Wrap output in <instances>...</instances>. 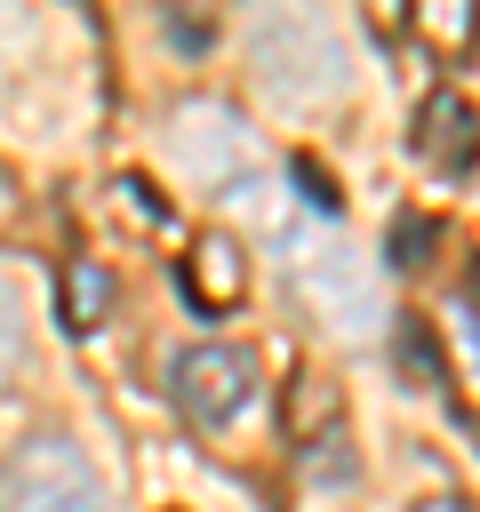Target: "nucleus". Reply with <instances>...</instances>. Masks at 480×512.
<instances>
[{"instance_id": "1", "label": "nucleus", "mask_w": 480, "mask_h": 512, "mask_svg": "<svg viewBox=\"0 0 480 512\" xmlns=\"http://www.w3.org/2000/svg\"><path fill=\"white\" fill-rule=\"evenodd\" d=\"M248 72L272 104L312 112L352 88V48H344L336 16H320V8H264L248 24Z\"/></svg>"}, {"instance_id": "2", "label": "nucleus", "mask_w": 480, "mask_h": 512, "mask_svg": "<svg viewBox=\"0 0 480 512\" xmlns=\"http://www.w3.org/2000/svg\"><path fill=\"white\" fill-rule=\"evenodd\" d=\"M280 248H288V288H296V304H304L328 336L368 344V336L384 328L376 272H368V256H352V240H336L328 224H280Z\"/></svg>"}, {"instance_id": "3", "label": "nucleus", "mask_w": 480, "mask_h": 512, "mask_svg": "<svg viewBox=\"0 0 480 512\" xmlns=\"http://www.w3.org/2000/svg\"><path fill=\"white\" fill-rule=\"evenodd\" d=\"M168 160H176L200 192H232V208H248V216H264V224L280 232V208H272L264 168H256V136H248V120H240L232 104H216V96L176 104V112H168Z\"/></svg>"}, {"instance_id": "4", "label": "nucleus", "mask_w": 480, "mask_h": 512, "mask_svg": "<svg viewBox=\"0 0 480 512\" xmlns=\"http://www.w3.org/2000/svg\"><path fill=\"white\" fill-rule=\"evenodd\" d=\"M0 504L8 512H112V488L72 440H24L0 472Z\"/></svg>"}, {"instance_id": "5", "label": "nucleus", "mask_w": 480, "mask_h": 512, "mask_svg": "<svg viewBox=\"0 0 480 512\" xmlns=\"http://www.w3.org/2000/svg\"><path fill=\"white\" fill-rule=\"evenodd\" d=\"M256 400V360L240 344H192L176 360V408L200 424V432H232Z\"/></svg>"}, {"instance_id": "6", "label": "nucleus", "mask_w": 480, "mask_h": 512, "mask_svg": "<svg viewBox=\"0 0 480 512\" xmlns=\"http://www.w3.org/2000/svg\"><path fill=\"white\" fill-rule=\"evenodd\" d=\"M416 152L440 168V176H464L472 160H480V112L464 104V96H424V112H416Z\"/></svg>"}, {"instance_id": "7", "label": "nucleus", "mask_w": 480, "mask_h": 512, "mask_svg": "<svg viewBox=\"0 0 480 512\" xmlns=\"http://www.w3.org/2000/svg\"><path fill=\"white\" fill-rule=\"evenodd\" d=\"M240 288H248L240 240H224V232L192 240V256H184V296H192V312H224V304H240Z\"/></svg>"}, {"instance_id": "8", "label": "nucleus", "mask_w": 480, "mask_h": 512, "mask_svg": "<svg viewBox=\"0 0 480 512\" xmlns=\"http://www.w3.org/2000/svg\"><path fill=\"white\" fill-rule=\"evenodd\" d=\"M336 408H344L336 384H328L320 368H304V376H296V400H288V440H320V432L336 424Z\"/></svg>"}, {"instance_id": "9", "label": "nucleus", "mask_w": 480, "mask_h": 512, "mask_svg": "<svg viewBox=\"0 0 480 512\" xmlns=\"http://www.w3.org/2000/svg\"><path fill=\"white\" fill-rule=\"evenodd\" d=\"M104 304H112V280H104L96 264H72V272H64V320H72V328H96Z\"/></svg>"}, {"instance_id": "10", "label": "nucleus", "mask_w": 480, "mask_h": 512, "mask_svg": "<svg viewBox=\"0 0 480 512\" xmlns=\"http://www.w3.org/2000/svg\"><path fill=\"white\" fill-rule=\"evenodd\" d=\"M416 32L440 40V48H464V40L480 32V16H472L464 0H432V8H416Z\"/></svg>"}, {"instance_id": "11", "label": "nucleus", "mask_w": 480, "mask_h": 512, "mask_svg": "<svg viewBox=\"0 0 480 512\" xmlns=\"http://www.w3.org/2000/svg\"><path fill=\"white\" fill-rule=\"evenodd\" d=\"M400 368H408V376H424L432 392L448 384V368H440V344H432V328H424V320H408V328H400Z\"/></svg>"}, {"instance_id": "12", "label": "nucleus", "mask_w": 480, "mask_h": 512, "mask_svg": "<svg viewBox=\"0 0 480 512\" xmlns=\"http://www.w3.org/2000/svg\"><path fill=\"white\" fill-rule=\"evenodd\" d=\"M16 360H24V304H16V288L0 280V384L16 376Z\"/></svg>"}, {"instance_id": "13", "label": "nucleus", "mask_w": 480, "mask_h": 512, "mask_svg": "<svg viewBox=\"0 0 480 512\" xmlns=\"http://www.w3.org/2000/svg\"><path fill=\"white\" fill-rule=\"evenodd\" d=\"M392 248H400V256H424V248H432V224H408V216H400V224H392Z\"/></svg>"}, {"instance_id": "14", "label": "nucleus", "mask_w": 480, "mask_h": 512, "mask_svg": "<svg viewBox=\"0 0 480 512\" xmlns=\"http://www.w3.org/2000/svg\"><path fill=\"white\" fill-rule=\"evenodd\" d=\"M416 512H472V504H464V496H424Z\"/></svg>"}]
</instances>
